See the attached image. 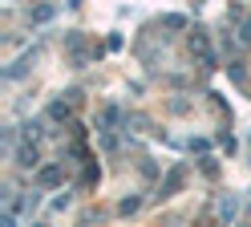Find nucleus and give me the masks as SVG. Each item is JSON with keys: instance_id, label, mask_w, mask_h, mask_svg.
<instances>
[{"instance_id": "nucleus-6", "label": "nucleus", "mask_w": 251, "mask_h": 227, "mask_svg": "<svg viewBox=\"0 0 251 227\" xmlns=\"http://www.w3.org/2000/svg\"><path fill=\"white\" fill-rule=\"evenodd\" d=\"M243 41L251 45V16H247V25H243Z\"/></svg>"}, {"instance_id": "nucleus-4", "label": "nucleus", "mask_w": 251, "mask_h": 227, "mask_svg": "<svg viewBox=\"0 0 251 227\" xmlns=\"http://www.w3.org/2000/svg\"><path fill=\"white\" fill-rule=\"evenodd\" d=\"M49 16H53V4H41V8L33 12V21H49Z\"/></svg>"}, {"instance_id": "nucleus-1", "label": "nucleus", "mask_w": 251, "mask_h": 227, "mask_svg": "<svg viewBox=\"0 0 251 227\" xmlns=\"http://www.w3.org/2000/svg\"><path fill=\"white\" fill-rule=\"evenodd\" d=\"M182 178H186V170H182V167H175V170L166 174V183H162V199H166V195H175V191L182 187Z\"/></svg>"}, {"instance_id": "nucleus-3", "label": "nucleus", "mask_w": 251, "mask_h": 227, "mask_svg": "<svg viewBox=\"0 0 251 227\" xmlns=\"http://www.w3.org/2000/svg\"><path fill=\"white\" fill-rule=\"evenodd\" d=\"M17 162H21V167H37V146H21V150H17Z\"/></svg>"}, {"instance_id": "nucleus-2", "label": "nucleus", "mask_w": 251, "mask_h": 227, "mask_svg": "<svg viewBox=\"0 0 251 227\" xmlns=\"http://www.w3.org/2000/svg\"><path fill=\"white\" fill-rule=\"evenodd\" d=\"M37 183H41V187H57V183H61V167H45V170L37 174Z\"/></svg>"}, {"instance_id": "nucleus-5", "label": "nucleus", "mask_w": 251, "mask_h": 227, "mask_svg": "<svg viewBox=\"0 0 251 227\" xmlns=\"http://www.w3.org/2000/svg\"><path fill=\"white\" fill-rule=\"evenodd\" d=\"M49 118H57V122H61V118H69V110H65V106L57 102V106H49Z\"/></svg>"}, {"instance_id": "nucleus-7", "label": "nucleus", "mask_w": 251, "mask_h": 227, "mask_svg": "<svg viewBox=\"0 0 251 227\" xmlns=\"http://www.w3.org/2000/svg\"><path fill=\"white\" fill-rule=\"evenodd\" d=\"M0 227H17V219H12V211H8V215H4V223H0Z\"/></svg>"}]
</instances>
